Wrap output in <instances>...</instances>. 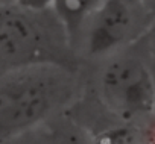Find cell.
<instances>
[{
    "label": "cell",
    "instance_id": "obj_1",
    "mask_svg": "<svg viewBox=\"0 0 155 144\" xmlns=\"http://www.w3.org/2000/svg\"><path fill=\"white\" fill-rule=\"evenodd\" d=\"M76 70L44 64L0 75V142L32 132L71 105Z\"/></svg>",
    "mask_w": 155,
    "mask_h": 144
},
{
    "label": "cell",
    "instance_id": "obj_2",
    "mask_svg": "<svg viewBox=\"0 0 155 144\" xmlns=\"http://www.w3.org/2000/svg\"><path fill=\"white\" fill-rule=\"evenodd\" d=\"M44 64L78 67L74 47L52 9L0 3V75Z\"/></svg>",
    "mask_w": 155,
    "mask_h": 144
},
{
    "label": "cell",
    "instance_id": "obj_3",
    "mask_svg": "<svg viewBox=\"0 0 155 144\" xmlns=\"http://www.w3.org/2000/svg\"><path fill=\"white\" fill-rule=\"evenodd\" d=\"M97 94L104 108L126 124L153 120L152 65L125 50L107 58L97 76Z\"/></svg>",
    "mask_w": 155,
    "mask_h": 144
},
{
    "label": "cell",
    "instance_id": "obj_4",
    "mask_svg": "<svg viewBox=\"0 0 155 144\" xmlns=\"http://www.w3.org/2000/svg\"><path fill=\"white\" fill-rule=\"evenodd\" d=\"M152 17L138 0H105L87 21L78 44L90 58H110L138 41Z\"/></svg>",
    "mask_w": 155,
    "mask_h": 144
},
{
    "label": "cell",
    "instance_id": "obj_5",
    "mask_svg": "<svg viewBox=\"0 0 155 144\" xmlns=\"http://www.w3.org/2000/svg\"><path fill=\"white\" fill-rule=\"evenodd\" d=\"M104 2L105 0H55L52 12L62 24L74 49L87 21Z\"/></svg>",
    "mask_w": 155,
    "mask_h": 144
},
{
    "label": "cell",
    "instance_id": "obj_6",
    "mask_svg": "<svg viewBox=\"0 0 155 144\" xmlns=\"http://www.w3.org/2000/svg\"><path fill=\"white\" fill-rule=\"evenodd\" d=\"M53 135L58 144H94L88 132H85L84 129L78 127L74 124L62 126Z\"/></svg>",
    "mask_w": 155,
    "mask_h": 144
},
{
    "label": "cell",
    "instance_id": "obj_7",
    "mask_svg": "<svg viewBox=\"0 0 155 144\" xmlns=\"http://www.w3.org/2000/svg\"><path fill=\"white\" fill-rule=\"evenodd\" d=\"M0 144H58L55 139V135L52 132L44 133L40 129H35L32 132H26L23 135H18L15 138H11L8 141H3Z\"/></svg>",
    "mask_w": 155,
    "mask_h": 144
},
{
    "label": "cell",
    "instance_id": "obj_8",
    "mask_svg": "<svg viewBox=\"0 0 155 144\" xmlns=\"http://www.w3.org/2000/svg\"><path fill=\"white\" fill-rule=\"evenodd\" d=\"M140 41H143V46H144L146 53L155 62V15L149 20L146 29L143 30V35H141Z\"/></svg>",
    "mask_w": 155,
    "mask_h": 144
},
{
    "label": "cell",
    "instance_id": "obj_9",
    "mask_svg": "<svg viewBox=\"0 0 155 144\" xmlns=\"http://www.w3.org/2000/svg\"><path fill=\"white\" fill-rule=\"evenodd\" d=\"M14 3L31 9V11H50L53 8L55 0H12Z\"/></svg>",
    "mask_w": 155,
    "mask_h": 144
},
{
    "label": "cell",
    "instance_id": "obj_10",
    "mask_svg": "<svg viewBox=\"0 0 155 144\" xmlns=\"http://www.w3.org/2000/svg\"><path fill=\"white\" fill-rule=\"evenodd\" d=\"M138 2H140V5L144 8V11L150 17L155 15V0H138Z\"/></svg>",
    "mask_w": 155,
    "mask_h": 144
},
{
    "label": "cell",
    "instance_id": "obj_11",
    "mask_svg": "<svg viewBox=\"0 0 155 144\" xmlns=\"http://www.w3.org/2000/svg\"><path fill=\"white\" fill-rule=\"evenodd\" d=\"M152 71H153V78H155V62L152 64ZM153 121H155V111H153Z\"/></svg>",
    "mask_w": 155,
    "mask_h": 144
},
{
    "label": "cell",
    "instance_id": "obj_12",
    "mask_svg": "<svg viewBox=\"0 0 155 144\" xmlns=\"http://www.w3.org/2000/svg\"><path fill=\"white\" fill-rule=\"evenodd\" d=\"M5 2H12V0H0V3H5Z\"/></svg>",
    "mask_w": 155,
    "mask_h": 144
}]
</instances>
